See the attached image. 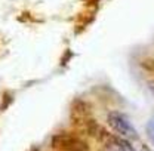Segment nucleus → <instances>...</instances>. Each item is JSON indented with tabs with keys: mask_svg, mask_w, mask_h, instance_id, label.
I'll return each mask as SVG.
<instances>
[{
	"mask_svg": "<svg viewBox=\"0 0 154 151\" xmlns=\"http://www.w3.org/2000/svg\"><path fill=\"white\" fill-rule=\"evenodd\" d=\"M107 122H108V126L117 135H120L123 139H128V141L138 139V132L135 129L134 123L128 119L126 114L119 113V111H113V113L108 114Z\"/></svg>",
	"mask_w": 154,
	"mask_h": 151,
	"instance_id": "1",
	"label": "nucleus"
},
{
	"mask_svg": "<svg viewBox=\"0 0 154 151\" xmlns=\"http://www.w3.org/2000/svg\"><path fill=\"white\" fill-rule=\"evenodd\" d=\"M54 147L61 148V150H64V151H88L86 145L82 141H79L77 138H71V136L55 138Z\"/></svg>",
	"mask_w": 154,
	"mask_h": 151,
	"instance_id": "2",
	"label": "nucleus"
},
{
	"mask_svg": "<svg viewBox=\"0 0 154 151\" xmlns=\"http://www.w3.org/2000/svg\"><path fill=\"white\" fill-rule=\"evenodd\" d=\"M104 151H135V150L128 139L110 138L105 142V145H104Z\"/></svg>",
	"mask_w": 154,
	"mask_h": 151,
	"instance_id": "3",
	"label": "nucleus"
},
{
	"mask_svg": "<svg viewBox=\"0 0 154 151\" xmlns=\"http://www.w3.org/2000/svg\"><path fill=\"white\" fill-rule=\"evenodd\" d=\"M145 131H147L148 139L151 141V144L154 145V117H151V119L147 122V128H145Z\"/></svg>",
	"mask_w": 154,
	"mask_h": 151,
	"instance_id": "4",
	"label": "nucleus"
},
{
	"mask_svg": "<svg viewBox=\"0 0 154 151\" xmlns=\"http://www.w3.org/2000/svg\"><path fill=\"white\" fill-rule=\"evenodd\" d=\"M141 151H150V150L148 148H144V150H141Z\"/></svg>",
	"mask_w": 154,
	"mask_h": 151,
	"instance_id": "5",
	"label": "nucleus"
}]
</instances>
